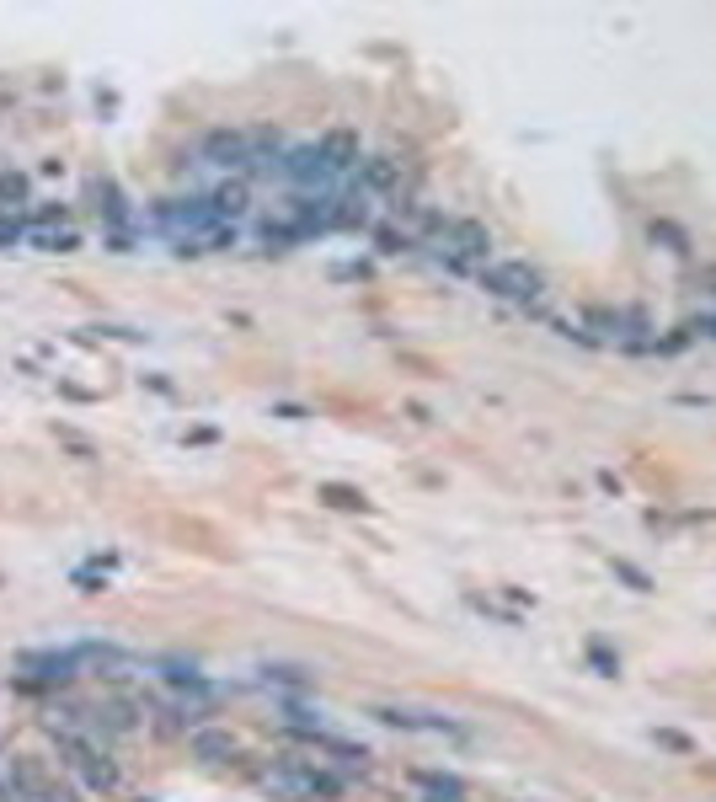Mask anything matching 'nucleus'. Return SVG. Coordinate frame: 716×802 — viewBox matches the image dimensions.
<instances>
[{"label": "nucleus", "mask_w": 716, "mask_h": 802, "mask_svg": "<svg viewBox=\"0 0 716 802\" xmlns=\"http://www.w3.org/2000/svg\"><path fill=\"white\" fill-rule=\"evenodd\" d=\"M423 246L444 262L449 273H481L492 262V236L476 220H444V214H433Z\"/></svg>", "instance_id": "1"}, {"label": "nucleus", "mask_w": 716, "mask_h": 802, "mask_svg": "<svg viewBox=\"0 0 716 802\" xmlns=\"http://www.w3.org/2000/svg\"><path fill=\"white\" fill-rule=\"evenodd\" d=\"M481 289L497 295V300H513V305L546 300V279H540V268H529V262H487V268H481Z\"/></svg>", "instance_id": "2"}, {"label": "nucleus", "mask_w": 716, "mask_h": 802, "mask_svg": "<svg viewBox=\"0 0 716 802\" xmlns=\"http://www.w3.org/2000/svg\"><path fill=\"white\" fill-rule=\"evenodd\" d=\"M59 749L70 754V765L81 770V781L91 786V792H113V786H118V765L107 760L102 749H91L81 733H70V728H65V733H59Z\"/></svg>", "instance_id": "3"}, {"label": "nucleus", "mask_w": 716, "mask_h": 802, "mask_svg": "<svg viewBox=\"0 0 716 802\" xmlns=\"http://www.w3.org/2000/svg\"><path fill=\"white\" fill-rule=\"evenodd\" d=\"M204 161L225 172H252V129H214L204 140Z\"/></svg>", "instance_id": "4"}, {"label": "nucleus", "mask_w": 716, "mask_h": 802, "mask_svg": "<svg viewBox=\"0 0 716 802\" xmlns=\"http://www.w3.org/2000/svg\"><path fill=\"white\" fill-rule=\"evenodd\" d=\"M17 669L33 674L38 685H70L81 674V658H75V647H49V653H22Z\"/></svg>", "instance_id": "5"}, {"label": "nucleus", "mask_w": 716, "mask_h": 802, "mask_svg": "<svg viewBox=\"0 0 716 802\" xmlns=\"http://www.w3.org/2000/svg\"><path fill=\"white\" fill-rule=\"evenodd\" d=\"M375 717H380V722H391V728H407V733H449V738H465L460 722L433 717V712H401V706H380Z\"/></svg>", "instance_id": "6"}, {"label": "nucleus", "mask_w": 716, "mask_h": 802, "mask_svg": "<svg viewBox=\"0 0 716 802\" xmlns=\"http://www.w3.org/2000/svg\"><path fill=\"white\" fill-rule=\"evenodd\" d=\"M193 754H198V760H209V765H220V760L236 754V738H230V733H214V728H198V733H193Z\"/></svg>", "instance_id": "7"}, {"label": "nucleus", "mask_w": 716, "mask_h": 802, "mask_svg": "<svg viewBox=\"0 0 716 802\" xmlns=\"http://www.w3.org/2000/svg\"><path fill=\"white\" fill-rule=\"evenodd\" d=\"M33 241L43 246V252H75V246H81L75 230H33Z\"/></svg>", "instance_id": "8"}, {"label": "nucleus", "mask_w": 716, "mask_h": 802, "mask_svg": "<svg viewBox=\"0 0 716 802\" xmlns=\"http://www.w3.org/2000/svg\"><path fill=\"white\" fill-rule=\"evenodd\" d=\"M423 802H460V781H449V776H423Z\"/></svg>", "instance_id": "9"}, {"label": "nucleus", "mask_w": 716, "mask_h": 802, "mask_svg": "<svg viewBox=\"0 0 716 802\" xmlns=\"http://www.w3.org/2000/svg\"><path fill=\"white\" fill-rule=\"evenodd\" d=\"M0 198H6V204L11 198H27V177L22 172H0Z\"/></svg>", "instance_id": "10"}, {"label": "nucleus", "mask_w": 716, "mask_h": 802, "mask_svg": "<svg viewBox=\"0 0 716 802\" xmlns=\"http://www.w3.org/2000/svg\"><path fill=\"white\" fill-rule=\"evenodd\" d=\"M326 498H332L337 508H364V498H358V492H348V487H326Z\"/></svg>", "instance_id": "11"}, {"label": "nucleus", "mask_w": 716, "mask_h": 802, "mask_svg": "<svg viewBox=\"0 0 716 802\" xmlns=\"http://www.w3.org/2000/svg\"><path fill=\"white\" fill-rule=\"evenodd\" d=\"M17 241V220H0V246H11Z\"/></svg>", "instance_id": "12"}, {"label": "nucleus", "mask_w": 716, "mask_h": 802, "mask_svg": "<svg viewBox=\"0 0 716 802\" xmlns=\"http://www.w3.org/2000/svg\"><path fill=\"white\" fill-rule=\"evenodd\" d=\"M706 284H711V295H716V268H706Z\"/></svg>", "instance_id": "13"}, {"label": "nucleus", "mask_w": 716, "mask_h": 802, "mask_svg": "<svg viewBox=\"0 0 716 802\" xmlns=\"http://www.w3.org/2000/svg\"><path fill=\"white\" fill-rule=\"evenodd\" d=\"M139 802H150V797H139Z\"/></svg>", "instance_id": "14"}]
</instances>
